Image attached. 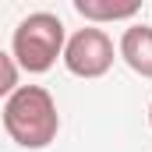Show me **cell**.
Segmentation results:
<instances>
[{"mask_svg": "<svg viewBox=\"0 0 152 152\" xmlns=\"http://www.w3.org/2000/svg\"><path fill=\"white\" fill-rule=\"evenodd\" d=\"M149 127H152V103H149Z\"/></svg>", "mask_w": 152, "mask_h": 152, "instance_id": "obj_7", "label": "cell"}, {"mask_svg": "<svg viewBox=\"0 0 152 152\" xmlns=\"http://www.w3.org/2000/svg\"><path fill=\"white\" fill-rule=\"evenodd\" d=\"M4 131L21 149H32V152L46 149L60 131V113H57V103H53L50 88L18 85L4 103Z\"/></svg>", "mask_w": 152, "mask_h": 152, "instance_id": "obj_1", "label": "cell"}, {"mask_svg": "<svg viewBox=\"0 0 152 152\" xmlns=\"http://www.w3.org/2000/svg\"><path fill=\"white\" fill-rule=\"evenodd\" d=\"M14 88H18V64L11 53L0 50V99H7Z\"/></svg>", "mask_w": 152, "mask_h": 152, "instance_id": "obj_6", "label": "cell"}, {"mask_svg": "<svg viewBox=\"0 0 152 152\" xmlns=\"http://www.w3.org/2000/svg\"><path fill=\"white\" fill-rule=\"evenodd\" d=\"M117 53L124 57V64L142 78H152V28L149 25H131L124 28Z\"/></svg>", "mask_w": 152, "mask_h": 152, "instance_id": "obj_4", "label": "cell"}, {"mask_svg": "<svg viewBox=\"0 0 152 152\" xmlns=\"http://www.w3.org/2000/svg\"><path fill=\"white\" fill-rule=\"evenodd\" d=\"M60 60L75 78H103L113 67V39L96 25H85L64 42Z\"/></svg>", "mask_w": 152, "mask_h": 152, "instance_id": "obj_3", "label": "cell"}, {"mask_svg": "<svg viewBox=\"0 0 152 152\" xmlns=\"http://www.w3.org/2000/svg\"><path fill=\"white\" fill-rule=\"evenodd\" d=\"M75 11L92 21V25H103V21H127L142 11L138 0H75Z\"/></svg>", "mask_w": 152, "mask_h": 152, "instance_id": "obj_5", "label": "cell"}, {"mask_svg": "<svg viewBox=\"0 0 152 152\" xmlns=\"http://www.w3.org/2000/svg\"><path fill=\"white\" fill-rule=\"evenodd\" d=\"M64 21L50 11H32L28 18L18 21L14 36H11V57L18 64V71H28V75H46L57 57H64Z\"/></svg>", "mask_w": 152, "mask_h": 152, "instance_id": "obj_2", "label": "cell"}]
</instances>
